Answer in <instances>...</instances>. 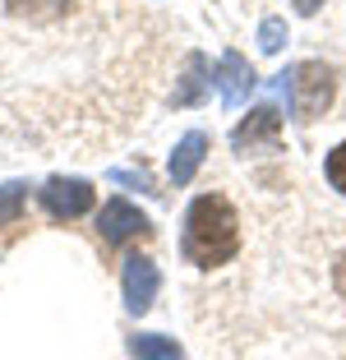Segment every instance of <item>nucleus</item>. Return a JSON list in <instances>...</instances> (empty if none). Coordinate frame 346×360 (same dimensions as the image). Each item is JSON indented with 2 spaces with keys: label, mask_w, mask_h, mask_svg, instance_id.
I'll use <instances>...</instances> for the list:
<instances>
[{
  "label": "nucleus",
  "mask_w": 346,
  "mask_h": 360,
  "mask_svg": "<svg viewBox=\"0 0 346 360\" xmlns=\"http://www.w3.org/2000/svg\"><path fill=\"white\" fill-rule=\"evenodd\" d=\"M277 139H282V111L277 106H259V111H250V120H241L236 125V134H231V143H236V153H250V148H277Z\"/></svg>",
  "instance_id": "423d86ee"
},
{
  "label": "nucleus",
  "mask_w": 346,
  "mask_h": 360,
  "mask_svg": "<svg viewBox=\"0 0 346 360\" xmlns=\"http://www.w3.org/2000/svg\"><path fill=\"white\" fill-rule=\"evenodd\" d=\"M328 180H333L337 194H346V143H337V148L328 153Z\"/></svg>",
  "instance_id": "4468645a"
},
{
  "label": "nucleus",
  "mask_w": 346,
  "mask_h": 360,
  "mask_svg": "<svg viewBox=\"0 0 346 360\" xmlns=\"http://www.w3.org/2000/svg\"><path fill=\"white\" fill-rule=\"evenodd\" d=\"M203 153H208V134H203V129H189L176 143V153H171V180H176V185H189L194 171H199V162H203Z\"/></svg>",
  "instance_id": "6e6552de"
},
{
  "label": "nucleus",
  "mask_w": 346,
  "mask_h": 360,
  "mask_svg": "<svg viewBox=\"0 0 346 360\" xmlns=\"http://www.w3.org/2000/svg\"><path fill=\"white\" fill-rule=\"evenodd\" d=\"M333 93H337V79L323 60H305V65L291 70V111H295V120H305V125L319 120L328 106H333Z\"/></svg>",
  "instance_id": "f03ea898"
},
{
  "label": "nucleus",
  "mask_w": 346,
  "mask_h": 360,
  "mask_svg": "<svg viewBox=\"0 0 346 360\" xmlns=\"http://www.w3.org/2000/svg\"><path fill=\"white\" fill-rule=\"evenodd\" d=\"M217 88H222V102H226L231 111L250 97L254 70H250V60H245L241 51H226V56H222V65H217Z\"/></svg>",
  "instance_id": "0eeeda50"
},
{
  "label": "nucleus",
  "mask_w": 346,
  "mask_h": 360,
  "mask_svg": "<svg viewBox=\"0 0 346 360\" xmlns=\"http://www.w3.org/2000/svg\"><path fill=\"white\" fill-rule=\"evenodd\" d=\"M319 5H323V0H300V5H295V10H300V14H314Z\"/></svg>",
  "instance_id": "f3484780"
},
{
  "label": "nucleus",
  "mask_w": 346,
  "mask_h": 360,
  "mask_svg": "<svg viewBox=\"0 0 346 360\" xmlns=\"http://www.w3.org/2000/svg\"><path fill=\"white\" fill-rule=\"evenodd\" d=\"M111 180H115V185H134V190H143V194H158L143 171H111Z\"/></svg>",
  "instance_id": "2eb2a0df"
},
{
  "label": "nucleus",
  "mask_w": 346,
  "mask_h": 360,
  "mask_svg": "<svg viewBox=\"0 0 346 360\" xmlns=\"http://www.w3.org/2000/svg\"><path fill=\"white\" fill-rule=\"evenodd\" d=\"M282 42H286V23L282 19H263L259 23V46L268 56H277V51H282Z\"/></svg>",
  "instance_id": "ddd939ff"
},
{
  "label": "nucleus",
  "mask_w": 346,
  "mask_h": 360,
  "mask_svg": "<svg viewBox=\"0 0 346 360\" xmlns=\"http://www.w3.org/2000/svg\"><path fill=\"white\" fill-rule=\"evenodd\" d=\"M129 351H134V360H185L180 347L171 338H162V333H139V338L129 342Z\"/></svg>",
  "instance_id": "9d476101"
},
{
  "label": "nucleus",
  "mask_w": 346,
  "mask_h": 360,
  "mask_svg": "<svg viewBox=\"0 0 346 360\" xmlns=\"http://www.w3.org/2000/svg\"><path fill=\"white\" fill-rule=\"evenodd\" d=\"M97 203V190L88 180H74V176H51L42 185V208L51 212L56 222H74V217H84L88 208Z\"/></svg>",
  "instance_id": "7ed1b4c3"
},
{
  "label": "nucleus",
  "mask_w": 346,
  "mask_h": 360,
  "mask_svg": "<svg viewBox=\"0 0 346 360\" xmlns=\"http://www.w3.org/2000/svg\"><path fill=\"white\" fill-rule=\"evenodd\" d=\"M185 259L194 268H217L241 250V217L222 194H199L185 212Z\"/></svg>",
  "instance_id": "f257e3e1"
},
{
  "label": "nucleus",
  "mask_w": 346,
  "mask_h": 360,
  "mask_svg": "<svg viewBox=\"0 0 346 360\" xmlns=\"http://www.w3.org/2000/svg\"><path fill=\"white\" fill-rule=\"evenodd\" d=\"M120 286H125V309H129V314H148L153 300H158V291H162V273H158L153 259L134 255V259H125Z\"/></svg>",
  "instance_id": "20e7f679"
},
{
  "label": "nucleus",
  "mask_w": 346,
  "mask_h": 360,
  "mask_svg": "<svg viewBox=\"0 0 346 360\" xmlns=\"http://www.w3.org/2000/svg\"><path fill=\"white\" fill-rule=\"evenodd\" d=\"M333 282H337V291H342V296H346V255L337 259V268H333Z\"/></svg>",
  "instance_id": "dca6fc26"
},
{
  "label": "nucleus",
  "mask_w": 346,
  "mask_h": 360,
  "mask_svg": "<svg viewBox=\"0 0 346 360\" xmlns=\"http://www.w3.org/2000/svg\"><path fill=\"white\" fill-rule=\"evenodd\" d=\"M5 5H10V14L32 19V23H51V19H60V14L70 10V0H5Z\"/></svg>",
  "instance_id": "9b49d317"
},
{
  "label": "nucleus",
  "mask_w": 346,
  "mask_h": 360,
  "mask_svg": "<svg viewBox=\"0 0 346 360\" xmlns=\"http://www.w3.org/2000/svg\"><path fill=\"white\" fill-rule=\"evenodd\" d=\"M23 199H28V185H19V180H10V185H0V226H10L14 217H19Z\"/></svg>",
  "instance_id": "f8f14e48"
},
{
  "label": "nucleus",
  "mask_w": 346,
  "mask_h": 360,
  "mask_svg": "<svg viewBox=\"0 0 346 360\" xmlns=\"http://www.w3.org/2000/svg\"><path fill=\"white\" fill-rule=\"evenodd\" d=\"M97 231H102V240H106V245H125V240H143V236L153 231V226H148V217L134 208V203L111 199V203H102Z\"/></svg>",
  "instance_id": "39448f33"
},
{
  "label": "nucleus",
  "mask_w": 346,
  "mask_h": 360,
  "mask_svg": "<svg viewBox=\"0 0 346 360\" xmlns=\"http://www.w3.org/2000/svg\"><path fill=\"white\" fill-rule=\"evenodd\" d=\"M203 88H208V56H189L185 60V79H180V88H176V106H194L203 97Z\"/></svg>",
  "instance_id": "1a4fd4ad"
}]
</instances>
